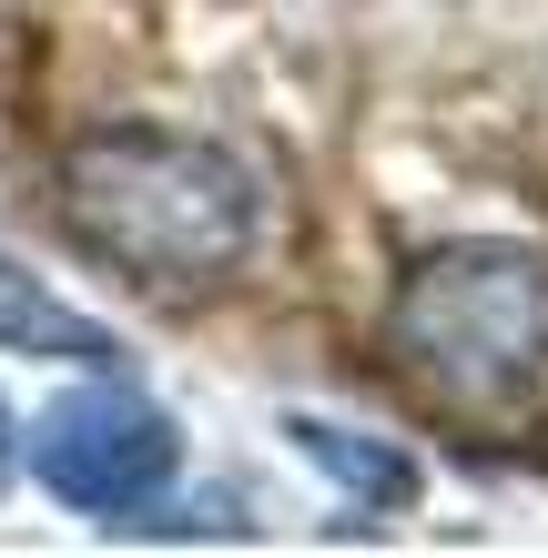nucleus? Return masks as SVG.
<instances>
[{"label": "nucleus", "instance_id": "4", "mask_svg": "<svg viewBox=\"0 0 548 558\" xmlns=\"http://www.w3.org/2000/svg\"><path fill=\"white\" fill-rule=\"evenodd\" d=\"M0 355H51V366H133L112 325H92L82 305H61V294L31 275V265H11V254H0Z\"/></svg>", "mask_w": 548, "mask_h": 558}, {"label": "nucleus", "instance_id": "2", "mask_svg": "<svg viewBox=\"0 0 548 558\" xmlns=\"http://www.w3.org/2000/svg\"><path fill=\"white\" fill-rule=\"evenodd\" d=\"M61 223L82 254L153 294H204L223 284L265 234V193H254L244 153L204 133H153V122H112L61 153Z\"/></svg>", "mask_w": 548, "mask_h": 558}, {"label": "nucleus", "instance_id": "1", "mask_svg": "<svg viewBox=\"0 0 548 558\" xmlns=\"http://www.w3.org/2000/svg\"><path fill=\"white\" fill-rule=\"evenodd\" d=\"M386 366L427 416L519 437L548 416V254L538 244H437L397 275Z\"/></svg>", "mask_w": 548, "mask_h": 558}, {"label": "nucleus", "instance_id": "6", "mask_svg": "<svg viewBox=\"0 0 548 558\" xmlns=\"http://www.w3.org/2000/svg\"><path fill=\"white\" fill-rule=\"evenodd\" d=\"M11 457H21V426H11V407H0V487H11Z\"/></svg>", "mask_w": 548, "mask_h": 558}, {"label": "nucleus", "instance_id": "5", "mask_svg": "<svg viewBox=\"0 0 548 558\" xmlns=\"http://www.w3.org/2000/svg\"><path fill=\"white\" fill-rule=\"evenodd\" d=\"M284 437H295V457H305L315 477H336L356 508H376V518L416 508V457L406 447L366 437V426H336V416H284Z\"/></svg>", "mask_w": 548, "mask_h": 558}, {"label": "nucleus", "instance_id": "3", "mask_svg": "<svg viewBox=\"0 0 548 558\" xmlns=\"http://www.w3.org/2000/svg\"><path fill=\"white\" fill-rule=\"evenodd\" d=\"M173 416L122 397V386H82V397H61L41 416V437H31V468L61 508L82 518H133L173 487Z\"/></svg>", "mask_w": 548, "mask_h": 558}]
</instances>
